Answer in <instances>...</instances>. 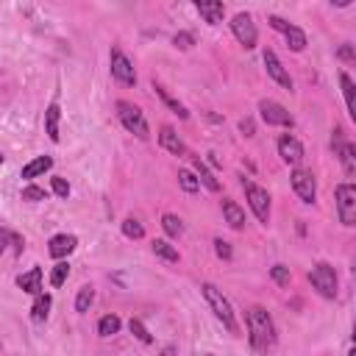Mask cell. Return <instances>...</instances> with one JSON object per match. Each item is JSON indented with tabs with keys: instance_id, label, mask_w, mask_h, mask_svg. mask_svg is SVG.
Listing matches in <instances>:
<instances>
[{
	"instance_id": "obj_1",
	"label": "cell",
	"mask_w": 356,
	"mask_h": 356,
	"mask_svg": "<svg viewBox=\"0 0 356 356\" xmlns=\"http://www.w3.org/2000/svg\"><path fill=\"white\" fill-rule=\"evenodd\" d=\"M245 323H248V342L256 353H270L278 342L275 334V323L270 317V312L264 306H250L245 312Z\"/></svg>"
},
{
	"instance_id": "obj_2",
	"label": "cell",
	"mask_w": 356,
	"mask_h": 356,
	"mask_svg": "<svg viewBox=\"0 0 356 356\" xmlns=\"http://www.w3.org/2000/svg\"><path fill=\"white\" fill-rule=\"evenodd\" d=\"M200 295L206 298L209 309H211L214 317L222 323V328H225L228 334H239V323H236L234 306H231V300L222 295V289H220L217 284H211V281H203V284H200Z\"/></svg>"
},
{
	"instance_id": "obj_3",
	"label": "cell",
	"mask_w": 356,
	"mask_h": 356,
	"mask_svg": "<svg viewBox=\"0 0 356 356\" xmlns=\"http://www.w3.org/2000/svg\"><path fill=\"white\" fill-rule=\"evenodd\" d=\"M114 108H117V120H120V125H122L128 134H134L136 139H147V136H150L145 111H142L136 103H131V100H117Z\"/></svg>"
},
{
	"instance_id": "obj_4",
	"label": "cell",
	"mask_w": 356,
	"mask_h": 356,
	"mask_svg": "<svg viewBox=\"0 0 356 356\" xmlns=\"http://www.w3.org/2000/svg\"><path fill=\"white\" fill-rule=\"evenodd\" d=\"M309 284L314 286V292L325 300H334L337 292H339V278H337V270L334 264L328 261H317L312 270H309Z\"/></svg>"
},
{
	"instance_id": "obj_5",
	"label": "cell",
	"mask_w": 356,
	"mask_h": 356,
	"mask_svg": "<svg viewBox=\"0 0 356 356\" xmlns=\"http://www.w3.org/2000/svg\"><path fill=\"white\" fill-rule=\"evenodd\" d=\"M242 189H245V200H248V206H250V211H253V217L261 222V225H267L270 222V214H273V206H270V195H267V189L264 186H259L256 181H250V178H245L242 175Z\"/></svg>"
},
{
	"instance_id": "obj_6",
	"label": "cell",
	"mask_w": 356,
	"mask_h": 356,
	"mask_svg": "<svg viewBox=\"0 0 356 356\" xmlns=\"http://www.w3.org/2000/svg\"><path fill=\"white\" fill-rule=\"evenodd\" d=\"M334 200H337V217L345 228L356 225V186L350 181H342L334 189Z\"/></svg>"
},
{
	"instance_id": "obj_7",
	"label": "cell",
	"mask_w": 356,
	"mask_h": 356,
	"mask_svg": "<svg viewBox=\"0 0 356 356\" xmlns=\"http://www.w3.org/2000/svg\"><path fill=\"white\" fill-rule=\"evenodd\" d=\"M228 25H231L234 39H236L245 50H253V47H256V42H259V28H256V22H253V17H250L248 11L234 14Z\"/></svg>"
},
{
	"instance_id": "obj_8",
	"label": "cell",
	"mask_w": 356,
	"mask_h": 356,
	"mask_svg": "<svg viewBox=\"0 0 356 356\" xmlns=\"http://www.w3.org/2000/svg\"><path fill=\"white\" fill-rule=\"evenodd\" d=\"M108 70H111V78L122 86H136V70H134V61L120 50V47H111L108 53Z\"/></svg>"
},
{
	"instance_id": "obj_9",
	"label": "cell",
	"mask_w": 356,
	"mask_h": 356,
	"mask_svg": "<svg viewBox=\"0 0 356 356\" xmlns=\"http://www.w3.org/2000/svg\"><path fill=\"white\" fill-rule=\"evenodd\" d=\"M289 184H292L295 195H298L306 206H314V200H317V178H314L312 170H306V167H295L292 175H289Z\"/></svg>"
},
{
	"instance_id": "obj_10",
	"label": "cell",
	"mask_w": 356,
	"mask_h": 356,
	"mask_svg": "<svg viewBox=\"0 0 356 356\" xmlns=\"http://www.w3.org/2000/svg\"><path fill=\"white\" fill-rule=\"evenodd\" d=\"M331 147H334V156L339 159L345 175H353L356 172V147L353 142L345 136L342 128H334V136H331Z\"/></svg>"
},
{
	"instance_id": "obj_11",
	"label": "cell",
	"mask_w": 356,
	"mask_h": 356,
	"mask_svg": "<svg viewBox=\"0 0 356 356\" xmlns=\"http://www.w3.org/2000/svg\"><path fill=\"white\" fill-rule=\"evenodd\" d=\"M267 22H270V28H273V31H278V33L286 39V47H289V50H295V53L306 50V33H303L298 25L286 22V19H284V17H278V14H273Z\"/></svg>"
},
{
	"instance_id": "obj_12",
	"label": "cell",
	"mask_w": 356,
	"mask_h": 356,
	"mask_svg": "<svg viewBox=\"0 0 356 356\" xmlns=\"http://www.w3.org/2000/svg\"><path fill=\"white\" fill-rule=\"evenodd\" d=\"M259 117L267 122V125H281V128H292L295 125V120H292V114L281 106V103H275V100H259Z\"/></svg>"
},
{
	"instance_id": "obj_13",
	"label": "cell",
	"mask_w": 356,
	"mask_h": 356,
	"mask_svg": "<svg viewBox=\"0 0 356 356\" xmlns=\"http://www.w3.org/2000/svg\"><path fill=\"white\" fill-rule=\"evenodd\" d=\"M275 147H278V156H281L284 164H289V167H300L306 150H303V145H300L298 136H292V134H281L278 142H275Z\"/></svg>"
},
{
	"instance_id": "obj_14",
	"label": "cell",
	"mask_w": 356,
	"mask_h": 356,
	"mask_svg": "<svg viewBox=\"0 0 356 356\" xmlns=\"http://www.w3.org/2000/svg\"><path fill=\"white\" fill-rule=\"evenodd\" d=\"M261 61H264V70H267V75H270V78H273L278 86H284V89L289 92V89H292V78H289L286 67L281 64V58H278V56H275V53L267 47V50L261 53Z\"/></svg>"
},
{
	"instance_id": "obj_15",
	"label": "cell",
	"mask_w": 356,
	"mask_h": 356,
	"mask_svg": "<svg viewBox=\"0 0 356 356\" xmlns=\"http://www.w3.org/2000/svg\"><path fill=\"white\" fill-rule=\"evenodd\" d=\"M75 248H78V236H75V234H56V236H50V242H47V253H50L53 259H58V261H64Z\"/></svg>"
},
{
	"instance_id": "obj_16",
	"label": "cell",
	"mask_w": 356,
	"mask_h": 356,
	"mask_svg": "<svg viewBox=\"0 0 356 356\" xmlns=\"http://www.w3.org/2000/svg\"><path fill=\"white\" fill-rule=\"evenodd\" d=\"M159 145H161L167 153H172V156H186V153H189L186 145H184V139L175 134L172 125H161V128H159Z\"/></svg>"
},
{
	"instance_id": "obj_17",
	"label": "cell",
	"mask_w": 356,
	"mask_h": 356,
	"mask_svg": "<svg viewBox=\"0 0 356 356\" xmlns=\"http://www.w3.org/2000/svg\"><path fill=\"white\" fill-rule=\"evenodd\" d=\"M195 11L209 22V25H220L225 17V6L220 0H195Z\"/></svg>"
},
{
	"instance_id": "obj_18",
	"label": "cell",
	"mask_w": 356,
	"mask_h": 356,
	"mask_svg": "<svg viewBox=\"0 0 356 356\" xmlns=\"http://www.w3.org/2000/svg\"><path fill=\"white\" fill-rule=\"evenodd\" d=\"M58 122H61V106H58V100H50L44 108V134L50 142H58V136H61Z\"/></svg>"
},
{
	"instance_id": "obj_19",
	"label": "cell",
	"mask_w": 356,
	"mask_h": 356,
	"mask_svg": "<svg viewBox=\"0 0 356 356\" xmlns=\"http://www.w3.org/2000/svg\"><path fill=\"white\" fill-rule=\"evenodd\" d=\"M189 159H192V167H195V175H197V181L209 189V192H220V181L214 178V172L206 167V161L200 159V156H195V153H186Z\"/></svg>"
},
{
	"instance_id": "obj_20",
	"label": "cell",
	"mask_w": 356,
	"mask_h": 356,
	"mask_svg": "<svg viewBox=\"0 0 356 356\" xmlns=\"http://www.w3.org/2000/svg\"><path fill=\"white\" fill-rule=\"evenodd\" d=\"M17 286L22 289V292H28V295H39L42 292V267H31L28 273H22V275H17Z\"/></svg>"
},
{
	"instance_id": "obj_21",
	"label": "cell",
	"mask_w": 356,
	"mask_h": 356,
	"mask_svg": "<svg viewBox=\"0 0 356 356\" xmlns=\"http://www.w3.org/2000/svg\"><path fill=\"white\" fill-rule=\"evenodd\" d=\"M222 217H225V222L231 225V228H245V211H242V206L236 203V200H228V197H222Z\"/></svg>"
},
{
	"instance_id": "obj_22",
	"label": "cell",
	"mask_w": 356,
	"mask_h": 356,
	"mask_svg": "<svg viewBox=\"0 0 356 356\" xmlns=\"http://www.w3.org/2000/svg\"><path fill=\"white\" fill-rule=\"evenodd\" d=\"M50 167H53V159H50V156H36V159H31V161L22 167V178H25V181H33V178L44 175Z\"/></svg>"
},
{
	"instance_id": "obj_23",
	"label": "cell",
	"mask_w": 356,
	"mask_h": 356,
	"mask_svg": "<svg viewBox=\"0 0 356 356\" xmlns=\"http://www.w3.org/2000/svg\"><path fill=\"white\" fill-rule=\"evenodd\" d=\"M50 306H53V298H50L47 292H39V295L33 298V306H31V320H33L36 325H42V323L47 320V314H50Z\"/></svg>"
},
{
	"instance_id": "obj_24",
	"label": "cell",
	"mask_w": 356,
	"mask_h": 356,
	"mask_svg": "<svg viewBox=\"0 0 356 356\" xmlns=\"http://www.w3.org/2000/svg\"><path fill=\"white\" fill-rule=\"evenodd\" d=\"M153 89H156V95L161 97V103H164V106H167L172 114H178L181 120H189V111H186V106H184L181 100H175V97H172V95H170V92H167L161 83H156V81H153Z\"/></svg>"
},
{
	"instance_id": "obj_25",
	"label": "cell",
	"mask_w": 356,
	"mask_h": 356,
	"mask_svg": "<svg viewBox=\"0 0 356 356\" xmlns=\"http://www.w3.org/2000/svg\"><path fill=\"white\" fill-rule=\"evenodd\" d=\"M150 250H153L159 259L170 261V264H178V261H181V253H178L175 245H170V239H153V242H150Z\"/></svg>"
},
{
	"instance_id": "obj_26",
	"label": "cell",
	"mask_w": 356,
	"mask_h": 356,
	"mask_svg": "<svg viewBox=\"0 0 356 356\" xmlns=\"http://www.w3.org/2000/svg\"><path fill=\"white\" fill-rule=\"evenodd\" d=\"M339 86H342V97H345V108L350 117H356V106H353V78L348 72H339Z\"/></svg>"
},
{
	"instance_id": "obj_27",
	"label": "cell",
	"mask_w": 356,
	"mask_h": 356,
	"mask_svg": "<svg viewBox=\"0 0 356 356\" xmlns=\"http://www.w3.org/2000/svg\"><path fill=\"white\" fill-rule=\"evenodd\" d=\"M161 228H164V234H167V236L178 239V236L184 234V220H181L178 214H170V211H164V214H161Z\"/></svg>"
},
{
	"instance_id": "obj_28",
	"label": "cell",
	"mask_w": 356,
	"mask_h": 356,
	"mask_svg": "<svg viewBox=\"0 0 356 356\" xmlns=\"http://www.w3.org/2000/svg\"><path fill=\"white\" fill-rule=\"evenodd\" d=\"M92 303H95V286H92V284H83V286L78 289V295H75V312H78V314H86Z\"/></svg>"
},
{
	"instance_id": "obj_29",
	"label": "cell",
	"mask_w": 356,
	"mask_h": 356,
	"mask_svg": "<svg viewBox=\"0 0 356 356\" xmlns=\"http://www.w3.org/2000/svg\"><path fill=\"white\" fill-rule=\"evenodd\" d=\"M120 328H122V320L117 314H103L97 320V334L100 337H114V334H120Z\"/></svg>"
},
{
	"instance_id": "obj_30",
	"label": "cell",
	"mask_w": 356,
	"mask_h": 356,
	"mask_svg": "<svg viewBox=\"0 0 356 356\" xmlns=\"http://www.w3.org/2000/svg\"><path fill=\"white\" fill-rule=\"evenodd\" d=\"M178 184H181V189L189 192V195H195V192L200 189V181H197V175H195L192 170H178Z\"/></svg>"
},
{
	"instance_id": "obj_31",
	"label": "cell",
	"mask_w": 356,
	"mask_h": 356,
	"mask_svg": "<svg viewBox=\"0 0 356 356\" xmlns=\"http://www.w3.org/2000/svg\"><path fill=\"white\" fill-rule=\"evenodd\" d=\"M122 234H125L128 239H142V236H145V225H142L136 217H125V220H122Z\"/></svg>"
},
{
	"instance_id": "obj_32",
	"label": "cell",
	"mask_w": 356,
	"mask_h": 356,
	"mask_svg": "<svg viewBox=\"0 0 356 356\" xmlns=\"http://www.w3.org/2000/svg\"><path fill=\"white\" fill-rule=\"evenodd\" d=\"M67 275H70V264H67V259H64V261H56L53 270H50V286H61V284L67 281Z\"/></svg>"
},
{
	"instance_id": "obj_33",
	"label": "cell",
	"mask_w": 356,
	"mask_h": 356,
	"mask_svg": "<svg viewBox=\"0 0 356 356\" xmlns=\"http://www.w3.org/2000/svg\"><path fill=\"white\" fill-rule=\"evenodd\" d=\"M270 278H273L278 286H289L292 273H289V267H286V264H273V267H270Z\"/></svg>"
},
{
	"instance_id": "obj_34",
	"label": "cell",
	"mask_w": 356,
	"mask_h": 356,
	"mask_svg": "<svg viewBox=\"0 0 356 356\" xmlns=\"http://www.w3.org/2000/svg\"><path fill=\"white\" fill-rule=\"evenodd\" d=\"M128 328H131V334L139 339V342H145V345H150L153 342V337H150V331L145 328V323L139 320V317H131V323H128Z\"/></svg>"
},
{
	"instance_id": "obj_35",
	"label": "cell",
	"mask_w": 356,
	"mask_h": 356,
	"mask_svg": "<svg viewBox=\"0 0 356 356\" xmlns=\"http://www.w3.org/2000/svg\"><path fill=\"white\" fill-rule=\"evenodd\" d=\"M44 197H47V192H44L42 186H36V184L22 186V200H28V203H39V200H44Z\"/></svg>"
},
{
	"instance_id": "obj_36",
	"label": "cell",
	"mask_w": 356,
	"mask_h": 356,
	"mask_svg": "<svg viewBox=\"0 0 356 356\" xmlns=\"http://www.w3.org/2000/svg\"><path fill=\"white\" fill-rule=\"evenodd\" d=\"M172 44H175L178 50H189V47L195 44V33H189V31H178V33L172 36Z\"/></svg>"
},
{
	"instance_id": "obj_37",
	"label": "cell",
	"mask_w": 356,
	"mask_h": 356,
	"mask_svg": "<svg viewBox=\"0 0 356 356\" xmlns=\"http://www.w3.org/2000/svg\"><path fill=\"white\" fill-rule=\"evenodd\" d=\"M50 189H53V195H56V197H64V200H67V197H70V192H72V189H70V184H67L64 178H58V175H56V178H50Z\"/></svg>"
},
{
	"instance_id": "obj_38",
	"label": "cell",
	"mask_w": 356,
	"mask_h": 356,
	"mask_svg": "<svg viewBox=\"0 0 356 356\" xmlns=\"http://www.w3.org/2000/svg\"><path fill=\"white\" fill-rule=\"evenodd\" d=\"M214 253H217L222 261H228V259L234 256V250H231V242H225V239H220V236H217V239H214Z\"/></svg>"
},
{
	"instance_id": "obj_39",
	"label": "cell",
	"mask_w": 356,
	"mask_h": 356,
	"mask_svg": "<svg viewBox=\"0 0 356 356\" xmlns=\"http://www.w3.org/2000/svg\"><path fill=\"white\" fill-rule=\"evenodd\" d=\"M337 58H342V61H356V50H353V44H342L339 50H337Z\"/></svg>"
},
{
	"instance_id": "obj_40",
	"label": "cell",
	"mask_w": 356,
	"mask_h": 356,
	"mask_svg": "<svg viewBox=\"0 0 356 356\" xmlns=\"http://www.w3.org/2000/svg\"><path fill=\"white\" fill-rule=\"evenodd\" d=\"M239 131H242V136H253V134H256V125H253V120H250V117L239 120Z\"/></svg>"
},
{
	"instance_id": "obj_41",
	"label": "cell",
	"mask_w": 356,
	"mask_h": 356,
	"mask_svg": "<svg viewBox=\"0 0 356 356\" xmlns=\"http://www.w3.org/2000/svg\"><path fill=\"white\" fill-rule=\"evenodd\" d=\"M8 245H14V250H17V253H19V250H22V245H25V242H22V236H19V234H14V231H8Z\"/></svg>"
},
{
	"instance_id": "obj_42",
	"label": "cell",
	"mask_w": 356,
	"mask_h": 356,
	"mask_svg": "<svg viewBox=\"0 0 356 356\" xmlns=\"http://www.w3.org/2000/svg\"><path fill=\"white\" fill-rule=\"evenodd\" d=\"M6 248H8V231H3V228H0V256L6 253Z\"/></svg>"
},
{
	"instance_id": "obj_43",
	"label": "cell",
	"mask_w": 356,
	"mask_h": 356,
	"mask_svg": "<svg viewBox=\"0 0 356 356\" xmlns=\"http://www.w3.org/2000/svg\"><path fill=\"white\" fill-rule=\"evenodd\" d=\"M161 356H175V348H172V345H167V348L161 350Z\"/></svg>"
},
{
	"instance_id": "obj_44",
	"label": "cell",
	"mask_w": 356,
	"mask_h": 356,
	"mask_svg": "<svg viewBox=\"0 0 356 356\" xmlns=\"http://www.w3.org/2000/svg\"><path fill=\"white\" fill-rule=\"evenodd\" d=\"M0 164H3V153H0Z\"/></svg>"
}]
</instances>
